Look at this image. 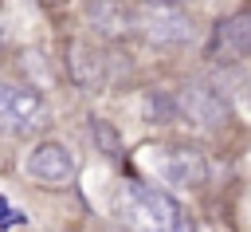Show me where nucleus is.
I'll use <instances>...</instances> for the list:
<instances>
[{
	"instance_id": "f257e3e1",
	"label": "nucleus",
	"mask_w": 251,
	"mask_h": 232,
	"mask_svg": "<svg viewBox=\"0 0 251 232\" xmlns=\"http://www.w3.org/2000/svg\"><path fill=\"white\" fill-rule=\"evenodd\" d=\"M126 216L137 232H192V220L180 212V204L141 181L126 189Z\"/></svg>"
},
{
	"instance_id": "f03ea898",
	"label": "nucleus",
	"mask_w": 251,
	"mask_h": 232,
	"mask_svg": "<svg viewBox=\"0 0 251 232\" xmlns=\"http://www.w3.org/2000/svg\"><path fill=\"white\" fill-rule=\"evenodd\" d=\"M47 122V102L39 90L31 87H16V83H0V126L12 134H27L39 130Z\"/></svg>"
},
{
	"instance_id": "7ed1b4c3",
	"label": "nucleus",
	"mask_w": 251,
	"mask_h": 232,
	"mask_svg": "<svg viewBox=\"0 0 251 232\" xmlns=\"http://www.w3.org/2000/svg\"><path fill=\"white\" fill-rule=\"evenodd\" d=\"M27 177H31L35 185H43V189H63V185H71V177H75V157H71V149L59 145V142H39V145L27 153Z\"/></svg>"
},
{
	"instance_id": "20e7f679",
	"label": "nucleus",
	"mask_w": 251,
	"mask_h": 232,
	"mask_svg": "<svg viewBox=\"0 0 251 232\" xmlns=\"http://www.w3.org/2000/svg\"><path fill=\"white\" fill-rule=\"evenodd\" d=\"M247 55H251V12L220 20L216 31H212V59L235 63V59H247Z\"/></svg>"
},
{
	"instance_id": "39448f33",
	"label": "nucleus",
	"mask_w": 251,
	"mask_h": 232,
	"mask_svg": "<svg viewBox=\"0 0 251 232\" xmlns=\"http://www.w3.org/2000/svg\"><path fill=\"white\" fill-rule=\"evenodd\" d=\"M176 106H180V114H188L192 122H200V126H208V130H216V126L227 122V102H224L212 87H200V83H188V87L180 90Z\"/></svg>"
},
{
	"instance_id": "423d86ee",
	"label": "nucleus",
	"mask_w": 251,
	"mask_h": 232,
	"mask_svg": "<svg viewBox=\"0 0 251 232\" xmlns=\"http://www.w3.org/2000/svg\"><path fill=\"white\" fill-rule=\"evenodd\" d=\"M157 165H161V173H165L169 181H176V185H200V181L208 177V165H204V157H200L196 149H165Z\"/></svg>"
},
{
	"instance_id": "0eeeda50",
	"label": "nucleus",
	"mask_w": 251,
	"mask_h": 232,
	"mask_svg": "<svg viewBox=\"0 0 251 232\" xmlns=\"http://www.w3.org/2000/svg\"><path fill=\"white\" fill-rule=\"evenodd\" d=\"M141 31L149 43H184L192 39V24L184 16H173V12H149L141 20Z\"/></svg>"
},
{
	"instance_id": "6e6552de",
	"label": "nucleus",
	"mask_w": 251,
	"mask_h": 232,
	"mask_svg": "<svg viewBox=\"0 0 251 232\" xmlns=\"http://www.w3.org/2000/svg\"><path fill=\"white\" fill-rule=\"evenodd\" d=\"M4 220H20V216H8V201L0 197V224H4Z\"/></svg>"
},
{
	"instance_id": "1a4fd4ad",
	"label": "nucleus",
	"mask_w": 251,
	"mask_h": 232,
	"mask_svg": "<svg viewBox=\"0 0 251 232\" xmlns=\"http://www.w3.org/2000/svg\"><path fill=\"white\" fill-rule=\"evenodd\" d=\"M149 4H157V8H173L176 0H149Z\"/></svg>"
},
{
	"instance_id": "9d476101",
	"label": "nucleus",
	"mask_w": 251,
	"mask_h": 232,
	"mask_svg": "<svg viewBox=\"0 0 251 232\" xmlns=\"http://www.w3.org/2000/svg\"><path fill=\"white\" fill-rule=\"evenodd\" d=\"M4 35H8V28H4V12H0V43H4Z\"/></svg>"
}]
</instances>
